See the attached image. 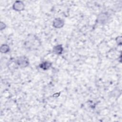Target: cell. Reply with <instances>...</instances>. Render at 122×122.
Here are the masks:
<instances>
[{
	"label": "cell",
	"instance_id": "obj_9",
	"mask_svg": "<svg viewBox=\"0 0 122 122\" xmlns=\"http://www.w3.org/2000/svg\"><path fill=\"white\" fill-rule=\"evenodd\" d=\"M116 41L118 45H121L122 44V37L121 36H118L116 39Z\"/></svg>",
	"mask_w": 122,
	"mask_h": 122
},
{
	"label": "cell",
	"instance_id": "obj_2",
	"mask_svg": "<svg viewBox=\"0 0 122 122\" xmlns=\"http://www.w3.org/2000/svg\"><path fill=\"white\" fill-rule=\"evenodd\" d=\"M25 4L20 0L15 1L12 5V9L16 11H21L24 10Z\"/></svg>",
	"mask_w": 122,
	"mask_h": 122
},
{
	"label": "cell",
	"instance_id": "obj_1",
	"mask_svg": "<svg viewBox=\"0 0 122 122\" xmlns=\"http://www.w3.org/2000/svg\"><path fill=\"white\" fill-rule=\"evenodd\" d=\"M16 61L18 67L20 68H26L30 64L29 60L27 57L25 56H20L16 60Z\"/></svg>",
	"mask_w": 122,
	"mask_h": 122
},
{
	"label": "cell",
	"instance_id": "obj_3",
	"mask_svg": "<svg viewBox=\"0 0 122 122\" xmlns=\"http://www.w3.org/2000/svg\"><path fill=\"white\" fill-rule=\"evenodd\" d=\"M109 20V16L106 12H101L98 16L97 20L98 23L103 24L108 21Z\"/></svg>",
	"mask_w": 122,
	"mask_h": 122
},
{
	"label": "cell",
	"instance_id": "obj_8",
	"mask_svg": "<svg viewBox=\"0 0 122 122\" xmlns=\"http://www.w3.org/2000/svg\"><path fill=\"white\" fill-rule=\"evenodd\" d=\"M10 51V48L8 44H3L1 45L0 48V51L1 53H7Z\"/></svg>",
	"mask_w": 122,
	"mask_h": 122
},
{
	"label": "cell",
	"instance_id": "obj_4",
	"mask_svg": "<svg viewBox=\"0 0 122 122\" xmlns=\"http://www.w3.org/2000/svg\"><path fill=\"white\" fill-rule=\"evenodd\" d=\"M65 24L64 20L60 18H56L52 21V26L56 29L62 28Z\"/></svg>",
	"mask_w": 122,
	"mask_h": 122
},
{
	"label": "cell",
	"instance_id": "obj_5",
	"mask_svg": "<svg viewBox=\"0 0 122 122\" xmlns=\"http://www.w3.org/2000/svg\"><path fill=\"white\" fill-rule=\"evenodd\" d=\"M63 51V48L61 44H58L54 46L52 49V52L56 55H61Z\"/></svg>",
	"mask_w": 122,
	"mask_h": 122
},
{
	"label": "cell",
	"instance_id": "obj_7",
	"mask_svg": "<svg viewBox=\"0 0 122 122\" xmlns=\"http://www.w3.org/2000/svg\"><path fill=\"white\" fill-rule=\"evenodd\" d=\"M7 67L10 70H14L15 69H17L19 67L17 64L16 60H14L13 59H11L7 63Z\"/></svg>",
	"mask_w": 122,
	"mask_h": 122
},
{
	"label": "cell",
	"instance_id": "obj_10",
	"mask_svg": "<svg viewBox=\"0 0 122 122\" xmlns=\"http://www.w3.org/2000/svg\"><path fill=\"white\" fill-rule=\"evenodd\" d=\"M6 27V25L3 22L1 21L0 23V30H3L5 29Z\"/></svg>",
	"mask_w": 122,
	"mask_h": 122
},
{
	"label": "cell",
	"instance_id": "obj_6",
	"mask_svg": "<svg viewBox=\"0 0 122 122\" xmlns=\"http://www.w3.org/2000/svg\"><path fill=\"white\" fill-rule=\"evenodd\" d=\"M52 66V63L49 61H44L39 64V67L43 70H49Z\"/></svg>",
	"mask_w": 122,
	"mask_h": 122
}]
</instances>
